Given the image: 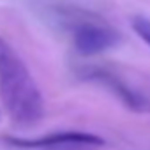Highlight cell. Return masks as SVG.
Returning <instances> with one entry per match:
<instances>
[{
    "instance_id": "cell-1",
    "label": "cell",
    "mask_w": 150,
    "mask_h": 150,
    "mask_svg": "<svg viewBox=\"0 0 150 150\" xmlns=\"http://www.w3.org/2000/svg\"><path fill=\"white\" fill-rule=\"evenodd\" d=\"M0 99L20 127L35 125L44 115V99L37 81L16 50L0 35Z\"/></svg>"
},
{
    "instance_id": "cell-2",
    "label": "cell",
    "mask_w": 150,
    "mask_h": 150,
    "mask_svg": "<svg viewBox=\"0 0 150 150\" xmlns=\"http://www.w3.org/2000/svg\"><path fill=\"white\" fill-rule=\"evenodd\" d=\"M9 145L18 148H30V150H74V148H96L103 146L104 139L92 132H80V131H67V132H53L42 138H7Z\"/></svg>"
},
{
    "instance_id": "cell-3",
    "label": "cell",
    "mask_w": 150,
    "mask_h": 150,
    "mask_svg": "<svg viewBox=\"0 0 150 150\" xmlns=\"http://www.w3.org/2000/svg\"><path fill=\"white\" fill-rule=\"evenodd\" d=\"M118 42H120L118 32L99 23H88V21L80 23L72 34L74 50L83 57L99 55L106 50L115 48Z\"/></svg>"
},
{
    "instance_id": "cell-4",
    "label": "cell",
    "mask_w": 150,
    "mask_h": 150,
    "mask_svg": "<svg viewBox=\"0 0 150 150\" xmlns=\"http://www.w3.org/2000/svg\"><path fill=\"white\" fill-rule=\"evenodd\" d=\"M88 78L108 87L129 110H132L136 113H150V101L145 96H141L139 92H136L134 88H131L127 83H124L120 78L113 76V74H110L106 71H99V69L92 71L88 74Z\"/></svg>"
},
{
    "instance_id": "cell-5",
    "label": "cell",
    "mask_w": 150,
    "mask_h": 150,
    "mask_svg": "<svg viewBox=\"0 0 150 150\" xmlns=\"http://www.w3.org/2000/svg\"><path fill=\"white\" fill-rule=\"evenodd\" d=\"M131 27L136 32V35L150 46V18H146L143 14H138L131 20Z\"/></svg>"
}]
</instances>
